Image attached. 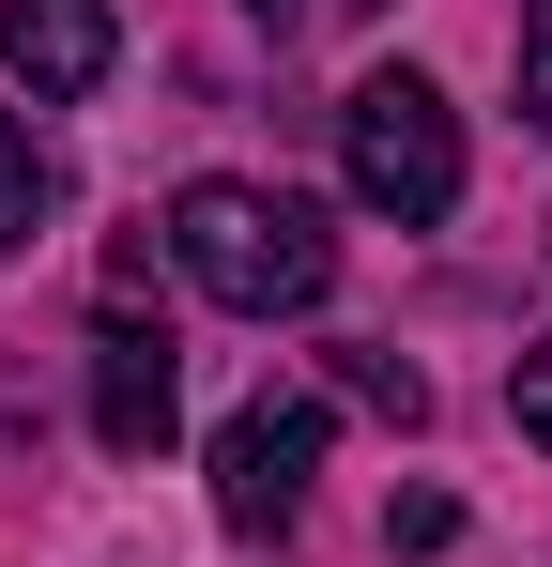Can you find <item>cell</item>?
Returning <instances> with one entry per match:
<instances>
[{"label": "cell", "mask_w": 552, "mask_h": 567, "mask_svg": "<svg viewBox=\"0 0 552 567\" xmlns=\"http://www.w3.org/2000/svg\"><path fill=\"white\" fill-rule=\"evenodd\" d=\"M170 261L215 291L231 322H292V307H323V291H338V230H323L307 199L231 185V169H215V185L170 199Z\"/></svg>", "instance_id": "6da1fadb"}, {"label": "cell", "mask_w": 552, "mask_h": 567, "mask_svg": "<svg viewBox=\"0 0 552 567\" xmlns=\"http://www.w3.org/2000/svg\"><path fill=\"white\" fill-rule=\"evenodd\" d=\"M338 169H354L368 215L430 230L460 199V107L430 93V78H368V93H338Z\"/></svg>", "instance_id": "7a4b0ae2"}, {"label": "cell", "mask_w": 552, "mask_h": 567, "mask_svg": "<svg viewBox=\"0 0 552 567\" xmlns=\"http://www.w3.org/2000/svg\"><path fill=\"white\" fill-rule=\"evenodd\" d=\"M307 475H323V399H246L215 430V522L231 537H292Z\"/></svg>", "instance_id": "3957f363"}, {"label": "cell", "mask_w": 552, "mask_h": 567, "mask_svg": "<svg viewBox=\"0 0 552 567\" xmlns=\"http://www.w3.org/2000/svg\"><path fill=\"white\" fill-rule=\"evenodd\" d=\"M92 430H108V461H154L170 445V338L154 322H92Z\"/></svg>", "instance_id": "277c9868"}, {"label": "cell", "mask_w": 552, "mask_h": 567, "mask_svg": "<svg viewBox=\"0 0 552 567\" xmlns=\"http://www.w3.org/2000/svg\"><path fill=\"white\" fill-rule=\"evenodd\" d=\"M0 62L31 93H92L123 62V31H108V0H0Z\"/></svg>", "instance_id": "5b68a950"}, {"label": "cell", "mask_w": 552, "mask_h": 567, "mask_svg": "<svg viewBox=\"0 0 552 567\" xmlns=\"http://www.w3.org/2000/svg\"><path fill=\"white\" fill-rule=\"evenodd\" d=\"M47 215H62V169H47V138H31V123L0 107V246H31Z\"/></svg>", "instance_id": "8992f818"}, {"label": "cell", "mask_w": 552, "mask_h": 567, "mask_svg": "<svg viewBox=\"0 0 552 567\" xmlns=\"http://www.w3.org/2000/svg\"><path fill=\"white\" fill-rule=\"evenodd\" d=\"M338 383H354V399L384 414V430H415V414H430V383L399 369V353H338Z\"/></svg>", "instance_id": "52a82bcc"}, {"label": "cell", "mask_w": 552, "mask_h": 567, "mask_svg": "<svg viewBox=\"0 0 552 567\" xmlns=\"http://www.w3.org/2000/svg\"><path fill=\"white\" fill-rule=\"evenodd\" d=\"M446 537H460L446 491H399V506H384V553H446Z\"/></svg>", "instance_id": "ba28073f"}, {"label": "cell", "mask_w": 552, "mask_h": 567, "mask_svg": "<svg viewBox=\"0 0 552 567\" xmlns=\"http://www.w3.org/2000/svg\"><path fill=\"white\" fill-rule=\"evenodd\" d=\"M246 16H262L276 47H292V31H354V16H384V0H246Z\"/></svg>", "instance_id": "9c48e42d"}, {"label": "cell", "mask_w": 552, "mask_h": 567, "mask_svg": "<svg viewBox=\"0 0 552 567\" xmlns=\"http://www.w3.org/2000/svg\"><path fill=\"white\" fill-rule=\"evenodd\" d=\"M507 414H522V445H552V338L522 353V369H507Z\"/></svg>", "instance_id": "30bf717a"}, {"label": "cell", "mask_w": 552, "mask_h": 567, "mask_svg": "<svg viewBox=\"0 0 552 567\" xmlns=\"http://www.w3.org/2000/svg\"><path fill=\"white\" fill-rule=\"evenodd\" d=\"M522 107L552 123V0H522Z\"/></svg>", "instance_id": "8fae6325"}]
</instances>
